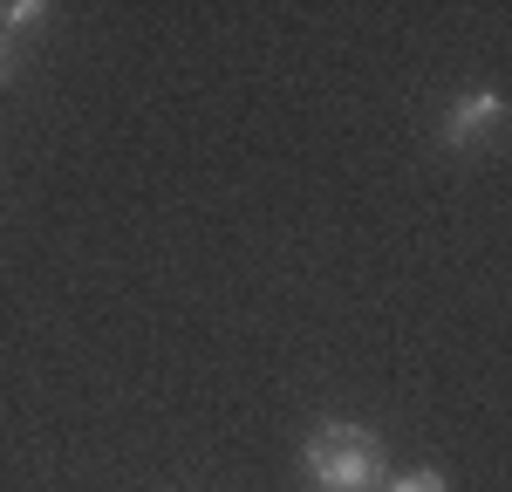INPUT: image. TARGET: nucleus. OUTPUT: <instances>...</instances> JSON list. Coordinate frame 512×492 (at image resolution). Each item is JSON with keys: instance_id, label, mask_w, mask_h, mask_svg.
I'll use <instances>...</instances> for the list:
<instances>
[{"instance_id": "f257e3e1", "label": "nucleus", "mask_w": 512, "mask_h": 492, "mask_svg": "<svg viewBox=\"0 0 512 492\" xmlns=\"http://www.w3.org/2000/svg\"><path fill=\"white\" fill-rule=\"evenodd\" d=\"M301 465H308L315 492H369L383 479V445L355 424H321L301 451Z\"/></svg>"}, {"instance_id": "f03ea898", "label": "nucleus", "mask_w": 512, "mask_h": 492, "mask_svg": "<svg viewBox=\"0 0 512 492\" xmlns=\"http://www.w3.org/2000/svg\"><path fill=\"white\" fill-rule=\"evenodd\" d=\"M499 117H506V103H499L492 89H472V96H458V103H451V117H444V144L472 151V144H485V137L499 130Z\"/></svg>"}, {"instance_id": "7ed1b4c3", "label": "nucleus", "mask_w": 512, "mask_h": 492, "mask_svg": "<svg viewBox=\"0 0 512 492\" xmlns=\"http://www.w3.org/2000/svg\"><path fill=\"white\" fill-rule=\"evenodd\" d=\"M0 21H7V35L21 41V35H28V28L41 21V7H35V0H21V7H0Z\"/></svg>"}, {"instance_id": "20e7f679", "label": "nucleus", "mask_w": 512, "mask_h": 492, "mask_svg": "<svg viewBox=\"0 0 512 492\" xmlns=\"http://www.w3.org/2000/svg\"><path fill=\"white\" fill-rule=\"evenodd\" d=\"M390 492H444V479L437 472H403V479H390Z\"/></svg>"}, {"instance_id": "39448f33", "label": "nucleus", "mask_w": 512, "mask_h": 492, "mask_svg": "<svg viewBox=\"0 0 512 492\" xmlns=\"http://www.w3.org/2000/svg\"><path fill=\"white\" fill-rule=\"evenodd\" d=\"M14 48H21V41H14V35H0V76L14 69Z\"/></svg>"}]
</instances>
